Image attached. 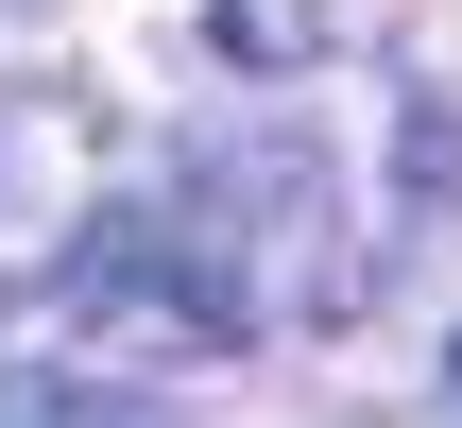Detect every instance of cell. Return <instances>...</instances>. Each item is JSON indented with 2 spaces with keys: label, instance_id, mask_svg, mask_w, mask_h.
<instances>
[{
  "label": "cell",
  "instance_id": "1",
  "mask_svg": "<svg viewBox=\"0 0 462 428\" xmlns=\"http://www.w3.org/2000/svg\"><path fill=\"white\" fill-rule=\"evenodd\" d=\"M446 206H462V103L411 86L394 103V223H446Z\"/></svg>",
  "mask_w": 462,
  "mask_h": 428
},
{
  "label": "cell",
  "instance_id": "4",
  "mask_svg": "<svg viewBox=\"0 0 462 428\" xmlns=\"http://www.w3.org/2000/svg\"><path fill=\"white\" fill-rule=\"evenodd\" d=\"M429 395H446V412H462V326H446V377H429Z\"/></svg>",
  "mask_w": 462,
  "mask_h": 428
},
{
  "label": "cell",
  "instance_id": "2",
  "mask_svg": "<svg viewBox=\"0 0 462 428\" xmlns=\"http://www.w3.org/2000/svg\"><path fill=\"white\" fill-rule=\"evenodd\" d=\"M51 412H154V377H69V360L0 377V428H51Z\"/></svg>",
  "mask_w": 462,
  "mask_h": 428
},
{
  "label": "cell",
  "instance_id": "3",
  "mask_svg": "<svg viewBox=\"0 0 462 428\" xmlns=\"http://www.w3.org/2000/svg\"><path fill=\"white\" fill-rule=\"evenodd\" d=\"M206 51H223V69H291L309 17H291V0H206Z\"/></svg>",
  "mask_w": 462,
  "mask_h": 428
}]
</instances>
